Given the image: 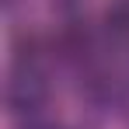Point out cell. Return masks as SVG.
Returning <instances> with one entry per match:
<instances>
[{
  "instance_id": "1",
  "label": "cell",
  "mask_w": 129,
  "mask_h": 129,
  "mask_svg": "<svg viewBox=\"0 0 129 129\" xmlns=\"http://www.w3.org/2000/svg\"><path fill=\"white\" fill-rule=\"evenodd\" d=\"M49 101V80H45V70L39 66L35 52H18V59L11 66V77H7V105L14 115H39Z\"/></svg>"
},
{
  "instance_id": "2",
  "label": "cell",
  "mask_w": 129,
  "mask_h": 129,
  "mask_svg": "<svg viewBox=\"0 0 129 129\" xmlns=\"http://www.w3.org/2000/svg\"><path fill=\"white\" fill-rule=\"evenodd\" d=\"M84 94H87V101H91L94 108H115V105L126 101V87H122V80H119V77H108V73L87 77Z\"/></svg>"
},
{
  "instance_id": "3",
  "label": "cell",
  "mask_w": 129,
  "mask_h": 129,
  "mask_svg": "<svg viewBox=\"0 0 129 129\" xmlns=\"http://www.w3.org/2000/svg\"><path fill=\"white\" fill-rule=\"evenodd\" d=\"M105 31L112 42L129 45V0H119L105 11Z\"/></svg>"
},
{
  "instance_id": "4",
  "label": "cell",
  "mask_w": 129,
  "mask_h": 129,
  "mask_svg": "<svg viewBox=\"0 0 129 129\" xmlns=\"http://www.w3.org/2000/svg\"><path fill=\"white\" fill-rule=\"evenodd\" d=\"M63 4H73V0H63Z\"/></svg>"
}]
</instances>
